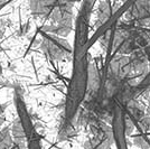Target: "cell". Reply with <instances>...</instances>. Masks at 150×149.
<instances>
[{
	"label": "cell",
	"mask_w": 150,
	"mask_h": 149,
	"mask_svg": "<svg viewBox=\"0 0 150 149\" xmlns=\"http://www.w3.org/2000/svg\"><path fill=\"white\" fill-rule=\"evenodd\" d=\"M90 63V55H86L80 61L72 62V74L59 127V137L63 139L74 136L77 127L80 126V113L88 92Z\"/></svg>",
	"instance_id": "obj_1"
},
{
	"label": "cell",
	"mask_w": 150,
	"mask_h": 149,
	"mask_svg": "<svg viewBox=\"0 0 150 149\" xmlns=\"http://www.w3.org/2000/svg\"><path fill=\"white\" fill-rule=\"evenodd\" d=\"M31 13L48 25L40 27V31L64 38L73 31V2L67 1H30Z\"/></svg>",
	"instance_id": "obj_2"
},
{
	"label": "cell",
	"mask_w": 150,
	"mask_h": 149,
	"mask_svg": "<svg viewBox=\"0 0 150 149\" xmlns=\"http://www.w3.org/2000/svg\"><path fill=\"white\" fill-rule=\"evenodd\" d=\"M79 124L85 126L88 129V139L83 145L84 149H112L111 126H109L104 119L82 109Z\"/></svg>",
	"instance_id": "obj_3"
},
{
	"label": "cell",
	"mask_w": 150,
	"mask_h": 149,
	"mask_svg": "<svg viewBox=\"0 0 150 149\" xmlns=\"http://www.w3.org/2000/svg\"><path fill=\"white\" fill-rule=\"evenodd\" d=\"M95 5V1H83L80 5L75 18L74 42L72 45V62L80 61L83 57L88 55V43L90 39V21Z\"/></svg>",
	"instance_id": "obj_4"
},
{
	"label": "cell",
	"mask_w": 150,
	"mask_h": 149,
	"mask_svg": "<svg viewBox=\"0 0 150 149\" xmlns=\"http://www.w3.org/2000/svg\"><path fill=\"white\" fill-rule=\"evenodd\" d=\"M13 102L18 114L17 120L24 133L26 149H43L40 136L36 130V127L33 122V119L26 106L23 92L18 87H16L13 90Z\"/></svg>",
	"instance_id": "obj_5"
},
{
	"label": "cell",
	"mask_w": 150,
	"mask_h": 149,
	"mask_svg": "<svg viewBox=\"0 0 150 149\" xmlns=\"http://www.w3.org/2000/svg\"><path fill=\"white\" fill-rule=\"evenodd\" d=\"M39 33L42 36L40 48L48 58L57 62L72 61L73 48H72V45L65 38L58 37L40 31Z\"/></svg>",
	"instance_id": "obj_6"
},
{
	"label": "cell",
	"mask_w": 150,
	"mask_h": 149,
	"mask_svg": "<svg viewBox=\"0 0 150 149\" xmlns=\"http://www.w3.org/2000/svg\"><path fill=\"white\" fill-rule=\"evenodd\" d=\"M111 130L113 136V143L117 149H129L128 147V128H127V117L123 106L120 103L113 101L111 108Z\"/></svg>",
	"instance_id": "obj_7"
},
{
	"label": "cell",
	"mask_w": 150,
	"mask_h": 149,
	"mask_svg": "<svg viewBox=\"0 0 150 149\" xmlns=\"http://www.w3.org/2000/svg\"><path fill=\"white\" fill-rule=\"evenodd\" d=\"M132 4H133V1H125V2H122V5L118 8V10L113 13L110 18L108 19L106 21H104L102 25H100L99 27H96V29H95V31L93 33V35L90 36V39H88V50H91L95 44L98 43L99 40H101L109 31L112 29L113 27H115V26L119 24L121 18L125 17V15L128 13V10L130 9V7L132 6Z\"/></svg>",
	"instance_id": "obj_8"
},
{
	"label": "cell",
	"mask_w": 150,
	"mask_h": 149,
	"mask_svg": "<svg viewBox=\"0 0 150 149\" xmlns=\"http://www.w3.org/2000/svg\"><path fill=\"white\" fill-rule=\"evenodd\" d=\"M125 18L127 23L150 29V1H133Z\"/></svg>",
	"instance_id": "obj_9"
},
{
	"label": "cell",
	"mask_w": 150,
	"mask_h": 149,
	"mask_svg": "<svg viewBox=\"0 0 150 149\" xmlns=\"http://www.w3.org/2000/svg\"><path fill=\"white\" fill-rule=\"evenodd\" d=\"M150 87V70L147 74L144 75V77L139 81V83H137L134 87H130L121 99L118 101V103L125 106L128 102L133 101V100L137 98L138 95H140L141 93H144L146 90H148Z\"/></svg>",
	"instance_id": "obj_10"
},
{
	"label": "cell",
	"mask_w": 150,
	"mask_h": 149,
	"mask_svg": "<svg viewBox=\"0 0 150 149\" xmlns=\"http://www.w3.org/2000/svg\"><path fill=\"white\" fill-rule=\"evenodd\" d=\"M98 7V15H96V23L95 27H99L104 21L112 16L113 13L118 10L122 2H115V1H100Z\"/></svg>",
	"instance_id": "obj_11"
},
{
	"label": "cell",
	"mask_w": 150,
	"mask_h": 149,
	"mask_svg": "<svg viewBox=\"0 0 150 149\" xmlns=\"http://www.w3.org/2000/svg\"><path fill=\"white\" fill-rule=\"evenodd\" d=\"M142 52H144V56H146V58H147V61H148V64H149V67H150V44L142 50Z\"/></svg>",
	"instance_id": "obj_12"
},
{
	"label": "cell",
	"mask_w": 150,
	"mask_h": 149,
	"mask_svg": "<svg viewBox=\"0 0 150 149\" xmlns=\"http://www.w3.org/2000/svg\"><path fill=\"white\" fill-rule=\"evenodd\" d=\"M2 110H4V109H2V106H0V116H1V113H2Z\"/></svg>",
	"instance_id": "obj_13"
}]
</instances>
